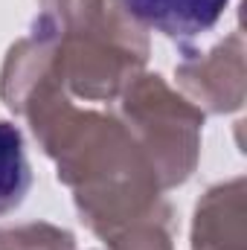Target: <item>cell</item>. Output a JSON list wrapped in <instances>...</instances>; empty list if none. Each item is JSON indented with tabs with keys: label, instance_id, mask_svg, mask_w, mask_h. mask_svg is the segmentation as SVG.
Here are the masks:
<instances>
[{
	"label": "cell",
	"instance_id": "1",
	"mask_svg": "<svg viewBox=\"0 0 247 250\" xmlns=\"http://www.w3.org/2000/svg\"><path fill=\"white\" fill-rule=\"evenodd\" d=\"M125 6L134 18L172 38H195L218 23L227 0H125Z\"/></svg>",
	"mask_w": 247,
	"mask_h": 250
},
{
	"label": "cell",
	"instance_id": "2",
	"mask_svg": "<svg viewBox=\"0 0 247 250\" xmlns=\"http://www.w3.org/2000/svg\"><path fill=\"white\" fill-rule=\"evenodd\" d=\"M32 187V169L26 160L23 134L0 120V215L15 209Z\"/></svg>",
	"mask_w": 247,
	"mask_h": 250
}]
</instances>
